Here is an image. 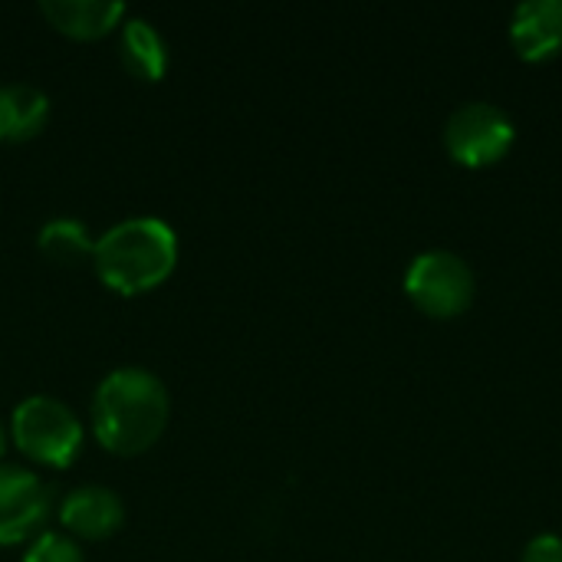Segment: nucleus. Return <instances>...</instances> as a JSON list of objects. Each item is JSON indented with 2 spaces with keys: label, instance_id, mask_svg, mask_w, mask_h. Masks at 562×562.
Returning a JSON list of instances; mask_svg holds the SVG:
<instances>
[{
  "label": "nucleus",
  "instance_id": "obj_13",
  "mask_svg": "<svg viewBox=\"0 0 562 562\" xmlns=\"http://www.w3.org/2000/svg\"><path fill=\"white\" fill-rule=\"evenodd\" d=\"M23 562H82V553L66 533H40L26 550Z\"/></svg>",
  "mask_w": 562,
  "mask_h": 562
},
{
  "label": "nucleus",
  "instance_id": "obj_7",
  "mask_svg": "<svg viewBox=\"0 0 562 562\" xmlns=\"http://www.w3.org/2000/svg\"><path fill=\"white\" fill-rule=\"evenodd\" d=\"M59 520L69 533H76L82 540H102L122 527L125 507L112 487L86 484V487H76L66 494V501L59 507Z\"/></svg>",
  "mask_w": 562,
  "mask_h": 562
},
{
  "label": "nucleus",
  "instance_id": "obj_14",
  "mask_svg": "<svg viewBox=\"0 0 562 562\" xmlns=\"http://www.w3.org/2000/svg\"><path fill=\"white\" fill-rule=\"evenodd\" d=\"M520 562H562V540L557 533H540L527 543Z\"/></svg>",
  "mask_w": 562,
  "mask_h": 562
},
{
  "label": "nucleus",
  "instance_id": "obj_9",
  "mask_svg": "<svg viewBox=\"0 0 562 562\" xmlns=\"http://www.w3.org/2000/svg\"><path fill=\"white\" fill-rule=\"evenodd\" d=\"M43 16L66 36L95 40L125 20V3L119 0H43Z\"/></svg>",
  "mask_w": 562,
  "mask_h": 562
},
{
  "label": "nucleus",
  "instance_id": "obj_3",
  "mask_svg": "<svg viewBox=\"0 0 562 562\" xmlns=\"http://www.w3.org/2000/svg\"><path fill=\"white\" fill-rule=\"evenodd\" d=\"M13 445L46 468H69L82 451V425L76 412L53 395H30L10 418Z\"/></svg>",
  "mask_w": 562,
  "mask_h": 562
},
{
  "label": "nucleus",
  "instance_id": "obj_2",
  "mask_svg": "<svg viewBox=\"0 0 562 562\" xmlns=\"http://www.w3.org/2000/svg\"><path fill=\"white\" fill-rule=\"evenodd\" d=\"M178 263V237L158 217H125L112 224L92 254V267L115 293H145L168 280Z\"/></svg>",
  "mask_w": 562,
  "mask_h": 562
},
{
  "label": "nucleus",
  "instance_id": "obj_8",
  "mask_svg": "<svg viewBox=\"0 0 562 562\" xmlns=\"http://www.w3.org/2000/svg\"><path fill=\"white\" fill-rule=\"evenodd\" d=\"M510 40L530 63L550 59L562 49V0H527L510 16Z\"/></svg>",
  "mask_w": 562,
  "mask_h": 562
},
{
  "label": "nucleus",
  "instance_id": "obj_10",
  "mask_svg": "<svg viewBox=\"0 0 562 562\" xmlns=\"http://www.w3.org/2000/svg\"><path fill=\"white\" fill-rule=\"evenodd\" d=\"M49 119V99L30 82L0 86V142L33 138Z\"/></svg>",
  "mask_w": 562,
  "mask_h": 562
},
{
  "label": "nucleus",
  "instance_id": "obj_4",
  "mask_svg": "<svg viewBox=\"0 0 562 562\" xmlns=\"http://www.w3.org/2000/svg\"><path fill=\"white\" fill-rule=\"evenodd\" d=\"M474 290H477V280L468 260L441 247L418 254L405 273V293L412 296V303L422 313L438 316V319L461 316L471 306Z\"/></svg>",
  "mask_w": 562,
  "mask_h": 562
},
{
  "label": "nucleus",
  "instance_id": "obj_1",
  "mask_svg": "<svg viewBox=\"0 0 562 562\" xmlns=\"http://www.w3.org/2000/svg\"><path fill=\"white\" fill-rule=\"evenodd\" d=\"M165 425L168 389L155 372L122 366L99 382L92 395V428L109 451L142 454L161 438Z\"/></svg>",
  "mask_w": 562,
  "mask_h": 562
},
{
  "label": "nucleus",
  "instance_id": "obj_5",
  "mask_svg": "<svg viewBox=\"0 0 562 562\" xmlns=\"http://www.w3.org/2000/svg\"><path fill=\"white\" fill-rule=\"evenodd\" d=\"M517 138L514 119L494 102H464L445 122V148L458 165L484 168L501 161Z\"/></svg>",
  "mask_w": 562,
  "mask_h": 562
},
{
  "label": "nucleus",
  "instance_id": "obj_6",
  "mask_svg": "<svg viewBox=\"0 0 562 562\" xmlns=\"http://www.w3.org/2000/svg\"><path fill=\"white\" fill-rule=\"evenodd\" d=\"M53 491L26 468L0 464V543H20L46 524Z\"/></svg>",
  "mask_w": 562,
  "mask_h": 562
},
{
  "label": "nucleus",
  "instance_id": "obj_11",
  "mask_svg": "<svg viewBox=\"0 0 562 562\" xmlns=\"http://www.w3.org/2000/svg\"><path fill=\"white\" fill-rule=\"evenodd\" d=\"M119 53H122V63L128 72H135L138 79H161L165 69H168V46H165V36L145 20V16H128L122 23V33H119Z\"/></svg>",
  "mask_w": 562,
  "mask_h": 562
},
{
  "label": "nucleus",
  "instance_id": "obj_12",
  "mask_svg": "<svg viewBox=\"0 0 562 562\" xmlns=\"http://www.w3.org/2000/svg\"><path fill=\"white\" fill-rule=\"evenodd\" d=\"M36 244H40L43 257L56 260V263H79V260L95 254V237L76 217H53V221H46L40 227Z\"/></svg>",
  "mask_w": 562,
  "mask_h": 562
},
{
  "label": "nucleus",
  "instance_id": "obj_15",
  "mask_svg": "<svg viewBox=\"0 0 562 562\" xmlns=\"http://www.w3.org/2000/svg\"><path fill=\"white\" fill-rule=\"evenodd\" d=\"M3 448H7V431H3V425H0V454H3Z\"/></svg>",
  "mask_w": 562,
  "mask_h": 562
}]
</instances>
